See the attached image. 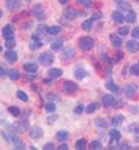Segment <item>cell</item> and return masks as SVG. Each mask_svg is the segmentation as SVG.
<instances>
[{
  "label": "cell",
  "mask_w": 139,
  "mask_h": 150,
  "mask_svg": "<svg viewBox=\"0 0 139 150\" xmlns=\"http://www.w3.org/2000/svg\"><path fill=\"white\" fill-rule=\"evenodd\" d=\"M67 139H69V132L66 130H59L56 134V140L58 141H66Z\"/></svg>",
  "instance_id": "d4e9b609"
},
{
  "label": "cell",
  "mask_w": 139,
  "mask_h": 150,
  "mask_svg": "<svg viewBox=\"0 0 139 150\" xmlns=\"http://www.w3.org/2000/svg\"><path fill=\"white\" fill-rule=\"evenodd\" d=\"M110 42H111V44H112L114 47H116V48H119V47L122 45V40L118 38V36H116L115 34H111V35H110Z\"/></svg>",
  "instance_id": "484cf974"
},
{
  "label": "cell",
  "mask_w": 139,
  "mask_h": 150,
  "mask_svg": "<svg viewBox=\"0 0 139 150\" xmlns=\"http://www.w3.org/2000/svg\"><path fill=\"white\" fill-rule=\"evenodd\" d=\"M45 111L48 113H53L56 111V104L53 101H49L46 105H45Z\"/></svg>",
  "instance_id": "74e56055"
},
{
  "label": "cell",
  "mask_w": 139,
  "mask_h": 150,
  "mask_svg": "<svg viewBox=\"0 0 139 150\" xmlns=\"http://www.w3.org/2000/svg\"><path fill=\"white\" fill-rule=\"evenodd\" d=\"M100 108V104L99 103H91L87 107H86V113L87 114H93L95 111H98Z\"/></svg>",
  "instance_id": "603a6c76"
},
{
  "label": "cell",
  "mask_w": 139,
  "mask_h": 150,
  "mask_svg": "<svg viewBox=\"0 0 139 150\" xmlns=\"http://www.w3.org/2000/svg\"><path fill=\"white\" fill-rule=\"evenodd\" d=\"M115 1H116V2H121L122 0H115Z\"/></svg>",
  "instance_id": "6125c7cd"
},
{
  "label": "cell",
  "mask_w": 139,
  "mask_h": 150,
  "mask_svg": "<svg viewBox=\"0 0 139 150\" xmlns=\"http://www.w3.org/2000/svg\"><path fill=\"white\" fill-rule=\"evenodd\" d=\"M13 128L15 132L18 133H25L27 129H29V123L27 120H21V121H18L13 125Z\"/></svg>",
  "instance_id": "277c9868"
},
{
  "label": "cell",
  "mask_w": 139,
  "mask_h": 150,
  "mask_svg": "<svg viewBox=\"0 0 139 150\" xmlns=\"http://www.w3.org/2000/svg\"><path fill=\"white\" fill-rule=\"evenodd\" d=\"M114 101H115V99H114V97H112L111 94H105V96L102 97V105H103L104 107H110V106H112Z\"/></svg>",
  "instance_id": "e0dca14e"
},
{
  "label": "cell",
  "mask_w": 139,
  "mask_h": 150,
  "mask_svg": "<svg viewBox=\"0 0 139 150\" xmlns=\"http://www.w3.org/2000/svg\"><path fill=\"white\" fill-rule=\"evenodd\" d=\"M57 117H58L57 115H53L52 117H51V116H50V117H48V123H52V122H55Z\"/></svg>",
  "instance_id": "f907efd6"
},
{
  "label": "cell",
  "mask_w": 139,
  "mask_h": 150,
  "mask_svg": "<svg viewBox=\"0 0 139 150\" xmlns=\"http://www.w3.org/2000/svg\"><path fill=\"white\" fill-rule=\"evenodd\" d=\"M48 26L45 25H38L36 27V33L39 34V35H44V34H48Z\"/></svg>",
  "instance_id": "4dcf8cb0"
},
{
  "label": "cell",
  "mask_w": 139,
  "mask_h": 150,
  "mask_svg": "<svg viewBox=\"0 0 139 150\" xmlns=\"http://www.w3.org/2000/svg\"><path fill=\"white\" fill-rule=\"evenodd\" d=\"M118 7L123 11H131V5L129 1H121L118 2Z\"/></svg>",
  "instance_id": "836d02e7"
},
{
  "label": "cell",
  "mask_w": 139,
  "mask_h": 150,
  "mask_svg": "<svg viewBox=\"0 0 139 150\" xmlns=\"http://www.w3.org/2000/svg\"><path fill=\"white\" fill-rule=\"evenodd\" d=\"M22 5V1L21 0H6V6L9 11H15V9H19Z\"/></svg>",
  "instance_id": "30bf717a"
},
{
  "label": "cell",
  "mask_w": 139,
  "mask_h": 150,
  "mask_svg": "<svg viewBox=\"0 0 139 150\" xmlns=\"http://www.w3.org/2000/svg\"><path fill=\"white\" fill-rule=\"evenodd\" d=\"M78 14H79L78 11L75 8H73V7H67L65 9V12H64V15H65V18L67 20H74L78 16Z\"/></svg>",
  "instance_id": "8fae6325"
},
{
  "label": "cell",
  "mask_w": 139,
  "mask_h": 150,
  "mask_svg": "<svg viewBox=\"0 0 139 150\" xmlns=\"http://www.w3.org/2000/svg\"><path fill=\"white\" fill-rule=\"evenodd\" d=\"M29 136L33 140H39L43 136V129L38 126H33L29 128Z\"/></svg>",
  "instance_id": "5b68a950"
},
{
  "label": "cell",
  "mask_w": 139,
  "mask_h": 150,
  "mask_svg": "<svg viewBox=\"0 0 139 150\" xmlns=\"http://www.w3.org/2000/svg\"><path fill=\"white\" fill-rule=\"evenodd\" d=\"M79 47L84 51H88L94 47V40L89 36H84L79 40Z\"/></svg>",
  "instance_id": "7a4b0ae2"
},
{
  "label": "cell",
  "mask_w": 139,
  "mask_h": 150,
  "mask_svg": "<svg viewBox=\"0 0 139 150\" xmlns=\"http://www.w3.org/2000/svg\"><path fill=\"white\" fill-rule=\"evenodd\" d=\"M15 44H16V41H15V38L5 40V47H6V48H8V49H12V48H14V47H15Z\"/></svg>",
  "instance_id": "ab89813d"
},
{
  "label": "cell",
  "mask_w": 139,
  "mask_h": 150,
  "mask_svg": "<svg viewBox=\"0 0 139 150\" xmlns=\"http://www.w3.org/2000/svg\"><path fill=\"white\" fill-rule=\"evenodd\" d=\"M5 58H6L9 63H14V62L18 61V54H16L15 51H13V50H7V51L5 52Z\"/></svg>",
  "instance_id": "4fadbf2b"
},
{
  "label": "cell",
  "mask_w": 139,
  "mask_h": 150,
  "mask_svg": "<svg viewBox=\"0 0 139 150\" xmlns=\"http://www.w3.org/2000/svg\"><path fill=\"white\" fill-rule=\"evenodd\" d=\"M104 86H105V88L107 90H109V91H111V92H114V93H117L118 92V86L116 85V83H114L112 80H108L105 84H104Z\"/></svg>",
  "instance_id": "7402d4cb"
},
{
  "label": "cell",
  "mask_w": 139,
  "mask_h": 150,
  "mask_svg": "<svg viewBox=\"0 0 139 150\" xmlns=\"http://www.w3.org/2000/svg\"><path fill=\"white\" fill-rule=\"evenodd\" d=\"M132 36L133 38H139V27H135L132 30Z\"/></svg>",
  "instance_id": "bcb514c9"
},
{
  "label": "cell",
  "mask_w": 139,
  "mask_h": 150,
  "mask_svg": "<svg viewBox=\"0 0 139 150\" xmlns=\"http://www.w3.org/2000/svg\"><path fill=\"white\" fill-rule=\"evenodd\" d=\"M8 112L11 113L13 116H19V115L21 114L20 108L16 107V106H9V107H8Z\"/></svg>",
  "instance_id": "d590c367"
},
{
  "label": "cell",
  "mask_w": 139,
  "mask_h": 150,
  "mask_svg": "<svg viewBox=\"0 0 139 150\" xmlns=\"http://www.w3.org/2000/svg\"><path fill=\"white\" fill-rule=\"evenodd\" d=\"M1 35L4 40H9V38H14V28L12 25H6L2 30H1Z\"/></svg>",
  "instance_id": "8992f818"
},
{
  "label": "cell",
  "mask_w": 139,
  "mask_h": 150,
  "mask_svg": "<svg viewBox=\"0 0 139 150\" xmlns=\"http://www.w3.org/2000/svg\"><path fill=\"white\" fill-rule=\"evenodd\" d=\"M79 4H81V5H85V6H87L88 4H89V1L91 0H77Z\"/></svg>",
  "instance_id": "f5cc1de1"
},
{
  "label": "cell",
  "mask_w": 139,
  "mask_h": 150,
  "mask_svg": "<svg viewBox=\"0 0 139 150\" xmlns=\"http://www.w3.org/2000/svg\"><path fill=\"white\" fill-rule=\"evenodd\" d=\"M44 83H45V84H52V78H50V79H44Z\"/></svg>",
  "instance_id": "6f0895ef"
},
{
  "label": "cell",
  "mask_w": 139,
  "mask_h": 150,
  "mask_svg": "<svg viewBox=\"0 0 139 150\" xmlns=\"http://www.w3.org/2000/svg\"><path fill=\"white\" fill-rule=\"evenodd\" d=\"M129 32H130V30H129V27H126V26H125V27H121V28L118 29V34L122 35V36H126V35L129 34Z\"/></svg>",
  "instance_id": "b9f144b4"
},
{
  "label": "cell",
  "mask_w": 139,
  "mask_h": 150,
  "mask_svg": "<svg viewBox=\"0 0 139 150\" xmlns=\"http://www.w3.org/2000/svg\"><path fill=\"white\" fill-rule=\"evenodd\" d=\"M86 146H87V141H86L85 139H80V140L77 141V143H75V149L85 150L86 149Z\"/></svg>",
  "instance_id": "f546056e"
},
{
  "label": "cell",
  "mask_w": 139,
  "mask_h": 150,
  "mask_svg": "<svg viewBox=\"0 0 139 150\" xmlns=\"http://www.w3.org/2000/svg\"><path fill=\"white\" fill-rule=\"evenodd\" d=\"M41 47H42V42H41L39 38L34 35L33 38H30V41H29V48H30L32 50H37V49H39Z\"/></svg>",
  "instance_id": "7c38bea8"
},
{
  "label": "cell",
  "mask_w": 139,
  "mask_h": 150,
  "mask_svg": "<svg viewBox=\"0 0 139 150\" xmlns=\"http://www.w3.org/2000/svg\"><path fill=\"white\" fill-rule=\"evenodd\" d=\"M112 106H114L115 108H121V107H123V106H124V101H123V100H121V99L115 100V101H114V104H112Z\"/></svg>",
  "instance_id": "7bdbcfd3"
},
{
  "label": "cell",
  "mask_w": 139,
  "mask_h": 150,
  "mask_svg": "<svg viewBox=\"0 0 139 150\" xmlns=\"http://www.w3.org/2000/svg\"><path fill=\"white\" fill-rule=\"evenodd\" d=\"M33 14L37 19H44V9H43V6L41 4H36L34 7H33Z\"/></svg>",
  "instance_id": "9c48e42d"
},
{
  "label": "cell",
  "mask_w": 139,
  "mask_h": 150,
  "mask_svg": "<svg viewBox=\"0 0 139 150\" xmlns=\"http://www.w3.org/2000/svg\"><path fill=\"white\" fill-rule=\"evenodd\" d=\"M8 77H9L12 80H18V79L20 78V72H19L16 69H12V70H9V72H8Z\"/></svg>",
  "instance_id": "1f68e13d"
},
{
  "label": "cell",
  "mask_w": 139,
  "mask_h": 150,
  "mask_svg": "<svg viewBox=\"0 0 139 150\" xmlns=\"http://www.w3.org/2000/svg\"><path fill=\"white\" fill-rule=\"evenodd\" d=\"M11 139H12V142H13V144H14V148H15V149L16 150L25 149V144H23V142H22L18 136L12 135V136H11Z\"/></svg>",
  "instance_id": "5bb4252c"
},
{
  "label": "cell",
  "mask_w": 139,
  "mask_h": 150,
  "mask_svg": "<svg viewBox=\"0 0 139 150\" xmlns=\"http://www.w3.org/2000/svg\"><path fill=\"white\" fill-rule=\"evenodd\" d=\"M1 50H2V48H1V45H0V51H1Z\"/></svg>",
  "instance_id": "be15d7a7"
},
{
  "label": "cell",
  "mask_w": 139,
  "mask_h": 150,
  "mask_svg": "<svg viewBox=\"0 0 139 150\" xmlns=\"http://www.w3.org/2000/svg\"><path fill=\"white\" fill-rule=\"evenodd\" d=\"M122 57H123V54H122V52L119 51V52L117 54V58H116V61H119V59H121Z\"/></svg>",
  "instance_id": "9f6ffc18"
},
{
  "label": "cell",
  "mask_w": 139,
  "mask_h": 150,
  "mask_svg": "<svg viewBox=\"0 0 139 150\" xmlns=\"http://www.w3.org/2000/svg\"><path fill=\"white\" fill-rule=\"evenodd\" d=\"M138 65H139V61H138Z\"/></svg>",
  "instance_id": "03108f58"
},
{
  "label": "cell",
  "mask_w": 139,
  "mask_h": 150,
  "mask_svg": "<svg viewBox=\"0 0 139 150\" xmlns=\"http://www.w3.org/2000/svg\"><path fill=\"white\" fill-rule=\"evenodd\" d=\"M48 75H49L50 78H59V77H62V75H63V70L62 69H58V68H52V69L49 70Z\"/></svg>",
  "instance_id": "ffe728a7"
},
{
  "label": "cell",
  "mask_w": 139,
  "mask_h": 150,
  "mask_svg": "<svg viewBox=\"0 0 139 150\" xmlns=\"http://www.w3.org/2000/svg\"><path fill=\"white\" fill-rule=\"evenodd\" d=\"M87 76V71L84 69V68H77L75 69V71H74V77L77 78V79H82V78H85Z\"/></svg>",
  "instance_id": "cb8c5ba5"
},
{
  "label": "cell",
  "mask_w": 139,
  "mask_h": 150,
  "mask_svg": "<svg viewBox=\"0 0 139 150\" xmlns=\"http://www.w3.org/2000/svg\"><path fill=\"white\" fill-rule=\"evenodd\" d=\"M95 126H98V127H101V128H107L108 127V122L102 119V117H98V119H95Z\"/></svg>",
  "instance_id": "d6a6232c"
},
{
  "label": "cell",
  "mask_w": 139,
  "mask_h": 150,
  "mask_svg": "<svg viewBox=\"0 0 139 150\" xmlns=\"http://www.w3.org/2000/svg\"><path fill=\"white\" fill-rule=\"evenodd\" d=\"M101 148H102V143H101L100 141H98V140L93 141V142L89 144V149H92V150H100Z\"/></svg>",
  "instance_id": "8d00e7d4"
},
{
  "label": "cell",
  "mask_w": 139,
  "mask_h": 150,
  "mask_svg": "<svg viewBox=\"0 0 139 150\" xmlns=\"http://www.w3.org/2000/svg\"><path fill=\"white\" fill-rule=\"evenodd\" d=\"M60 30H62V28L59 26H51L48 28V34L49 35H57L60 33Z\"/></svg>",
  "instance_id": "f1b7e54d"
},
{
  "label": "cell",
  "mask_w": 139,
  "mask_h": 150,
  "mask_svg": "<svg viewBox=\"0 0 139 150\" xmlns=\"http://www.w3.org/2000/svg\"><path fill=\"white\" fill-rule=\"evenodd\" d=\"M126 49H128V51H130L131 54H135V52H137L139 50V43L136 41V38H133V40H130V41H128L126 42Z\"/></svg>",
  "instance_id": "ba28073f"
},
{
  "label": "cell",
  "mask_w": 139,
  "mask_h": 150,
  "mask_svg": "<svg viewBox=\"0 0 139 150\" xmlns=\"http://www.w3.org/2000/svg\"><path fill=\"white\" fill-rule=\"evenodd\" d=\"M57 149H58V150H67V149H69V147H67L66 144H60V146H59Z\"/></svg>",
  "instance_id": "db71d44e"
},
{
  "label": "cell",
  "mask_w": 139,
  "mask_h": 150,
  "mask_svg": "<svg viewBox=\"0 0 139 150\" xmlns=\"http://www.w3.org/2000/svg\"><path fill=\"white\" fill-rule=\"evenodd\" d=\"M16 96H18V98L21 100V101H23V103H27L28 100H29V98H28V96L23 92V91H21V90H19L18 92H16Z\"/></svg>",
  "instance_id": "e575fe53"
},
{
  "label": "cell",
  "mask_w": 139,
  "mask_h": 150,
  "mask_svg": "<svg viewBox=\"0 0 139 150\" xmlns=\"http://www.w3.org/2000/svg\"><path fill=\"white\" fill-rule=\"evenodd\" d=\"M133 135H135L136 141H137V142H139V127H138V126L136 127V129H135V132H133Z\"/></svg>",
  "instance_id": "681fc988"
},
{
  "label": "cell",
  "mask_w": 139,
  "mask_h": 150,
  "mask_svg": "<svg viewBox=\"0 0 139 150\" xmlns=\"http://www.w3.org/2000/svg\"><path fill=\"white\" fill-rule=\"evenodd\" d=\"M138 91V85L135 83H130L124 87V94L126 98H132Z\"/></svg>",
  "instance_id": "3957f363"
},
{
  "label": "cell",
  "mask_w": 139,
  "mask_h": 150,
  "mask_svg": "<svg viewBox=\"0 0 139 150\" xmlns=\"http://www.w3.org/2000/svg\"><path fill=\"white\" fill-rule=\"evenodd\" d=\"M46 98H48L50 101H53V99H58V96L52 94V93H48V94H46Z\"/></svg>",
  "instance_id": "c3c4849f"
},
{
  "label": "cell",
  "mask_w": 139,
  "mask_h": 150,
  "mask_svg": "<svg viewBox=\"0 0 139 150\" xmlns=\"http://www.w3.org/2000/svg\"><path fill=\"white\" fill-rule=\"evenodd\" d=\"M23 69H25L27 72H29V74H34V72H36V71L38 70V67H37V64H35V63L28 62V63H26V64L23 65Z\"/></svg>",
  "instance_id": "44dd1931"
},
{
  "label": "cell",
  "mask_w": 139,
  "mask_h": 150,
  "mask_svg": "<svg viewBox=\"0 0 139 150\" xmlns=\"http://www.w3.org/2000/svg\"><path fill=\"white\" fill-rule=\"evenodd\" d=\"M119 149H130V146H129V144H123Z\"/></svg>",
  "instance_id": "680465c9"
},
{
  "label": "cell",
  "mask_w": 139,
  "mask_h": 150,
  "mask_svg": "<svg viewBox=\"0 0 139 150\" xmlns=\"http://www.w3.org/2000/svg\"><path fill=\"white\" fill-rule=\"evenodd\" d=\"M102 16H103V14H102L101 12H95V13L92 15V20H100Z\"/></svg>",
  "instance_id": "ee69618b"
},
{
  "label": "cell",
  "mask_w": 139,
  "mask_h": 150,
  "mask_svg": "<svg viewBox=\"0 0 139 150\" xmlns=\"http://www.w3.org/2000/svg\"><path fill=\"white\" fill-rule=\"evenodd\" d=\"M111 18H112L114 22H116V23H123V22H124V20H125V16H124L121 12H118V11L112 12Z\"/></svg>",
  "instance_id": "9a60e30c"
},
{
  "label": "cell",
  "mask_w": 139,
  "mask_h": 150,
  "mask_svg": "<svg viewBox=\"0 0 139 150\" xmlns=\"http://www.w3.org/2000/svg\"><path fill=\"white\" fill-rule=\"evenodd\" d=\"M130 72H131V75H133V76H139V65L138 64H133V65L130 68Z\"/></svg>",
  "instance_id": "60d3db41"
},
{
  "label": "cell",
  "mask_w": 139,
  "mask_h": 150,
  "mask_svg": "<svg viewBox=\"0 0 139 150\" xmlns=\"http://www.w3.org/2000/svg\"><path fill=\"white\" fill-rule=\"evenodd\" d=\"M82 112H84V106L82 105H79V106H77L74 108V113L75 114H81Z\"/></svg>",
  "instance_id": "7dc6e473"
},
{
  "label": "cell",
  "mask_w": 139,
  "mask_h": 150,
  "mask_svg": "<svg viewBox=\"0 0 139 150\" xmlns=\"http://www.w3.org/2000/svg\"><path fill=\"white\" fill-rule=\"evenodd\" d=\"M63 90L64 92L66 93H74L78 91V84L72 81V80H66L64 83V86H63Z\"/></svg>",
  "instance_id": "52a82bcc"
},
{
  "label": "cell",
  "mask_w": 139,
  "mask_h": 150,
  "mask_svg": "<svg viewBox=\"0 0 139 150\" xmlns=\"http://www.w3.org/2000/svg\"><path fill=\"white\" fill-rule=\"evenodd\" d=\"M53 59H55V57H53V55H52L50 51H44V52H42V54L39 55V57H38L39 63H41L42 65H44V67H48V65L52 64V63H53Z\"/></svg>",
  "instance_id": "6da1fadb"
},
{
  "label": "cell",
  "mask_w": 139,
  "mask_h": 150,
  "mask_svg": "<svg viewBox=\"0 0 139 150\" xmlns=\"http://www.w3.org/2000/svg\"><path fill=\"white\" fill-rule=\"evenodd\" d=\"M81 28H82V30H85V32H91L92 28H93V21H92V20H85V21L81 23Z\"/></svg>",
  "instance_id": "83f0119b"
},
{
  "label": "cell",
  "mask_w": 139,
  "mask_h": 150,
  "mask_svg": "<svg viewBox=\"0 0 139 150\" xmlns=\"http://www.w3.org/2000/svg\"><path fill=\"white\" fill-rule=\"evenodd\" d=\"M124 115H122V114H116L112 119H111V125L114 126V127H118V126H121L123 122H124Z\"/></svg>",
  "instance_id": "2e32d148"
},
{
  "label": "cell",
  "mask_w": 139,
  "mask_h": 150,
  "mask_svg": "<svg viewBox=\"0 0 139 150\" xmlns=\"http://www.w3.org/2000/svg\"><path fill=\"white\" fill-rule=\"evenodd\" d=\"M131 113H137L138 112V106H130Z\"/></svg>",
  "instance_id": "11a10c76"
},
{
  "label": "cell",
  "mask_w": 139,
  "mask_h": 150,
  "mask_svg": "<svg viewBox=\"0 0 139 150\" xmlns=\"http://www.w3.org/2000/svg\"><path fill=\"white\" fill-rule=\"evenodd\" d=\"M58 1H59L60 4H66V2L69 1V0H58Z\"/></svg>",
  "instance_id": "91938a15"
},
{
  "label": "cell",
  "mask_w": 139,
  "mask_h": 150,
  "mask_svg": "<svg viewBox=\"0 0 139 150\" xmlns=\"http://www.w3.org/2000/svg\"><path fill=\"white\" fill-rule=\"evenodd\" d=\"M53 149H55V146H53V143H51V142L45 143V144L43 146V150H53Z\"/></svg>",
  "instance_id": "f6af8a7d"
},
{
  "label": "cell",
  "mask_w": 139,
  "mask_h": 150,
  "mask_svg": "<svg viewBox=\"0 0 139 150\" xmlns=\"http://www.w3.org/2000/svg\"><path fill=\"white\" fill-rule=\"evenodd\" d=\"M125 20L129 22V23H133L136 20H137V14L135 11H129V13L126 14L125 16Z\"/></svg>",
  "instance_id": "4316f807"
},
{
  "label": "cell",
  "mask_w": 139,
  "mask_h": 150,
  "mask_svg": "<svg viewBox=\"0 0 139 150\" xmlns=\"http://www.w3.org/2000/svg\"><path fill=\"white\" fill-rule=\"evenodd\" d=\"M5 75H8V74H7L6 69H5L4 67H1V65H0V76H5Z\"/></svg>",
  "instance_id": "816d5d0a"
},
{
  "label": "cell",
  "mask_w": 139,
  "mask_h": 150,
  "mask_svg": "<svg viewBox=\"0 0 139 150\" xmlns=\"http://www.w3.org/2000/svg\"><path fill=\"white\" fill-rule=\"evenodd\" d=\"M62 57L64 58V59H72L73 57H74V50H73V48H65L64 50H63V54H62Z\"/></svg>",
  "instance_id": "ac0fdd59"
},
{
  "label": "cell",
  "mask_w": 139,
  "mask_h": 150,
  "mask_svg": "<svg viewBox=\"0 0 139 150\" xmlns=\"http://www.w3.org/2000/svg\"><path fill=\"white\" fill-rule=\"evenodd\" d=\"M50 47H51V49H52L53 51H58V50L62 49L63 43H62L60 41H56V42H52V43L50 44Z\"/></svg>",
  "instance_id": "f35d334b"
},
{
  "label": "cell",
  "mask_w": 139,
  "mask_h": 150,
  "mask_svg": "<svg viewBox=\"0 0 139 150\" xmlns=\"http://www.w3.org/2000/svg\"><path fill=\"white\" fill-rule=\"evenodd\" d=\"M109 137H110L111 141H114V142H118V141L121 140L122 135H121L119 130H117V129H111V130L109 132Z\"/></svg>",
  "instance_id": "d6986e66"
},
{
  "label": "cell",
  "mask_w": 139,
  "mask_h": 150,
  "mask_svg": "<svg viewBox=\"0 0 139 150\" xmlns=\"http://www.w3.org/2000/svg\"><path fill=\"white\" fill-rule=\"evenodd\" d=\"M26 1H30V0H26Z\"/></svg>",
  "instance_id": "e7e4bbea"
},
{
  "label": "cell",
  "mask_w": 139,
  "mask_h": 150,
  "mask_svg": "<svg viewBox=\"0 0 139 150\" xmlns=\"http://www.w3.org/2000/svg\"><path fill=\"white\" fill-rule=\"evenodd\" d=\"M2 14H4V13H2V11L0 9V20H1V18H2Z\"/></svg>",
  "instance_id": "94428289"
}]
</instances>
